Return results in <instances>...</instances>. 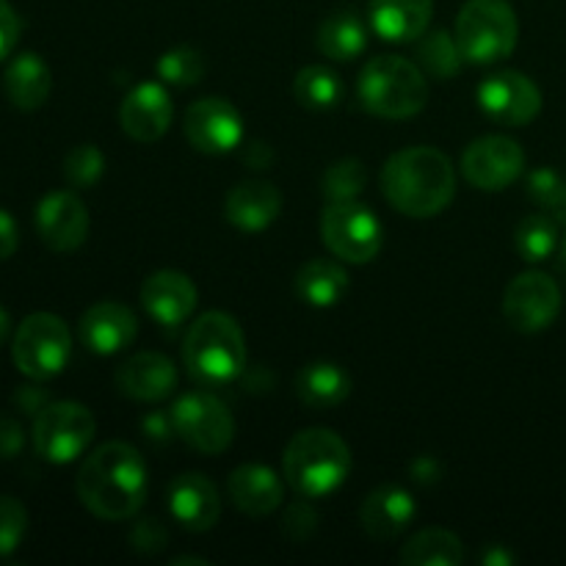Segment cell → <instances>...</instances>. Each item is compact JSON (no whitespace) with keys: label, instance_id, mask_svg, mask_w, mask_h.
Returning a JSON list of instances; mask_svg holds the SVG:
<instances>
[{"label":"cell","instance_id":"obj_1","mask_svg":"<svg viewBox=\"0 0 566 566\" xmlns=\"http://www.w3.org/2000/svg\"><path fill=\"white\" fill-rule=\"evenodd\" d=\"M147 462L130 442H105L86 457L75 479L77 497L99 520H130L147 501Z\"/></svg>","mask_w":566,"mask_h":566},{"label":"cell","instance_id":"obj_2","mask_svg":"<svg viewBox=\"0 0 566 566\" xmlns=\"http://www.w3.org/2000/svg\"><path fill=\"white\" fill-rule=\"evenodd\" d=\"M381 191L398 213L431 219L457 197V169L434 147H407L381 169Z\"/></svg>","mask_w":566,"mask_h":566},{"label":"cell","instance_id":"obj_3","mask_svg":"<svg viewBox=\"0 0 566 566\" xmlns=\"http://www.w3.org/2000/svg\"><path fill=\"white\" fill-rule=\"evenodd\" d=\"M282 473L298 497L332 495L352 473V451L332 429H302L282 453Z\"/></svg>","mask_w":566,"mask_h":566},{"label":"cell","instance_id":"obj_4","mask_svg":"<svg viewBox=\"0 0 566 566\" xmlns=\"http://www.w3.org/2000/svg\"><path fill=\"white\" fill-rule=\"evenodd\" d=\"M182 363L205 387L232 385L247 368V337L232 315L202 313L182 340Z\"/></svg>","mask_w":566,"mask_h":566},{"label":"cell","instance_id":"obj_5","mask_svg":"<svg viewBox=\"0 0 566 566\" xmlns=\"http://www.w3.org/2000/svg\"><path fill=\"white\" fill-rule=\"evenodd\" d=\"M357 97L368 114L409 119L429 103V83L423 70L403 55H376L359 72Z\"/></svg>","mask_w":566,"mask_h":566},{"label":"cell","instance_id":"obj_6","mask_svg":"<svg viewBox=\"0 0 566 566\" xmlns=\"http://www.w3.org/2000/svg\"><path fill=\"white\" fill-rule=\"evenodd\" d=\"M470 64H497L517 48L520 22L509 0H468L453 28Z\"/></svg>","mask_w":566,"mask_h":566},{"label":"cell","instance_id":"obj_7","mask_svg":"<svg viewBox=\"0 0 566 566\" xmlns=\"http://www.w3.org/2000/svg\"><path fill=\"white\" fill-rule=\"evenodd\" d=\"M72 354L70 326L53 313H33L17 326L11 340V357L22 376L31 381H48L66 368Z\"/></svg>","mask_w":566,"mask_h":566},{"label":"cell","instance_id":"obj_8","mask_svg":"<svg viewBox=\"0 0 566 566\" xmlns=\"http://www.w3.org/2000/svg\"><path fill=\"white\" fill-rule=\"evenodd\" d=\"M94 415L77 401H50L33 418V448L50 464H70L94 440Z\"/></svg>","mask_w":566,"mask_h":566},{"label":"cell","instance_id":"obj_9","mask_svg":"<svg viewBox=\"0 0 566 566\" xmlns=\"http://www.w3.org/2000/svg\"><path fill=\"white\" fill-rule=\"evenodd\" d=\"M175 420V431L186 446L205 457L224 453L235 437V418L221 398L208 390L182 392L169 409Z\"/></svg>","mask_w":566,"mask_h":566},{"label":"cell","instance_id":"obj_10","mask_svg":"<svg viewBox=\"0 0 566 566\" xmlns=\"http://www.w3.org/2000/svg\"><path fill=\"white\" fill-rule=\"evenodd\" d=\"M321 238L335 258L363 265L379 254L381 224L365 205L329 202L321 216Z\"/></svg>","mask_w":566,"mask_h":566},{"label":"cell","instance_id":"obj_11","mask_svg":"<svg viewBox=\"0 0 566 566\" xmlns=\"http://www.w3.org/2000/svg\"><path fill=\"white\" fill-rule=\"evenodd\" d=\"M562 313V291L542 271H525L509 282L503 293V315L517 332L534 335L547 329Z\"/></svg>","mask_w":566,"mask_h":566},{"label":"cell","instance_id":"obj_12","mask_svg":"<svg viewBox=\"0 0 566 566\" xmlns=\"http://www.w3.org/2000/svg\"><path fill=\"white\" fill-rule=\"evenodd\" d=\"M479 108L497 125L523 127L539 116L542 92L523 72L503 70L479 86Z\"/></svg>","mask_w":566,"mask_h":566},{"label":"cell","instance_id":"obj_13","mask_svg":"<svg viewBox=\"0 0 566 566\" xmlns=\"http://www.w3.org/2000/svg\"><path fill=\"white\" fill-rule=\"evenodd\" d=\"M525 171V153L509 136H481L464 149L462 175L479 191H503Z\"/></svg>","mask_w":566,"mask_h":566},{"label":"cell","instance_id":"obj_14","mask_svg":"<svg viewBox=\"0 0 566 566\" xmlns=\"http://www.w3.org/2000/svg\"><path fill=\"white\" fill-rule=\"evenodd\" d=\"M182 130L199 153L224 155L243 142V116L230 99L202 97L186 111Z\"/></svg>","mask_w":566,"mask_h":566},{"label":"cell","instance_id":"obj_15","mask_svg":"<svg viewBox=\"0 0 566 566\" xmlns=\"http://www.w3.org/2000/svg\"><path fill=\"white\" fill-rule=\"evenodd\" d=\"M36 232L53 252H75L88 238V210L75 191H50L36 205Z\"/></svg>","mask_w":566,"mask_h":566},{"label":"cell","instance_id":"obj_16","mask_svg":"<svg viewBox=\"0 0 566 566\" xmlns=\"http://www.w3.org/2000/svg\"><path fill=\"white\" fill-rule=\"evenodd\" d=\"M171 116H175V105L164 83L158 81H144L133 86L119 111L122 130L138 144H153L164 138Z\"/></svg>","mask_w":566,"mask_h":566},{"label":"cell","instance_id":"obj_17","mask_svg":"<svg viewBox=\"0 0 566 566\" xmlns=\"http://www.w3.org/2000/svg\"><path fill=\"white\" fill-rule=\"evenodd\" d=\"M197 285L182 271H155L142 285V307L147 310L149 318H155L166 329H177L180 324H186L197 310Z\"/></svg>","mask_w":566,"mask_h":566},{"label":"cell","instance_id":"obj_18","mask_svg":"<svg viewBox=\"0 0 566 566\" xmlns=\"http://www.w3.org/2000/svg\"><path fill=\"white\" fill-rule=\"evenodd\" d=\"M77 335H81L83 346L88 352L99 354V357H111L119 354L136 340L138 321L130 307L119 302H97L81 315L77 324Z\"/></svg>","mask_w":566,"mask_h":566},{"label":"cell","instance_id":"obj_19","mask_svg":"<svg viewBox=\"0 0 566 566\" xmlns=\"http://www.w3.org/2000/svg\"><path fill=\"white\" fill-rule=\"evenodd\" d=\"M177 368L166 354L138 352L116 370V390L133 401L153 403L164 401L175 392Z\"/></svg>","mask_w":566,"mask_h":566},{"label":"cell","instance_id":"obj_20","mask_svg":"<svg viewBox=\"0 0 566 566\" xmlns=\"http://www.w3.org/2000/svg\"><path fill=\"white\" fill-rule=\"evenodd\" d=\"M169 512L191 534H205L221 517L219 490L202 473H182L169 484Z\"/></svg>","mask_w":566,"mask_h":566},{"label":"cell","instance_id":"obj_21","mask_svg":"<svg viewBox=\"0 0 566 566\" xmlns=\"http://www.w3.org/2000/svg\"><path fill=\"white\" fill-rule=\"evenodd\" d=\"M415 514H418V503H415V495L407 486L381 484L363 501L359 523H363L365 534L387 542L401 536L412 525Z\"/></svg>","mask_w":566,"mask_h":566},{"label":"cell","instance_id":"obj_22","mask_svg":"<svg viewBox=\"0 0 566 566\" xmlns=\"http://www.w3.org/2000/svg\"><path fill=\"white\" fill-rule=\"evenodd\" d=\"M224 213L235 230L263 232L280 219L282 193L269 180H243L224 199Z\"/></svg>","mask_w":566,"mask_h":566},{"label":"cell","instance_id":"obj_23","mask_svg":"<svg viewBox=\"0 0 566 566\" xmlns=\"http://www.w3.org/2000/svg\"><path fill=\"white\" fill-rule=\"evenodd\" d=\"M434 0H370V25L385 42H418L429 31Z\"/></svg>","mask_w":566,"mask_h":566},{"label":"cell","instance_id":"obj_24","mask_svg":"<svg viewBox=\"0 0 566 566\" xmlns=\"http://www.w3.org/2000/svg\"><path fill=\"white\" fill-rule=\"evenodd\" d=\"M230 501L249 517H269L282 506V481L265 464H241L227 481Z\"/></svg>","mask_w":566,"mask_h":566},{"label":"cell","instance_id":"obj_25","mask_svg":"<svg viewBox=\"0 0 566 566\" xmlns=\"http://www.w3.org/2000/svg\"><path fill=\"white\" fill-rule=\"evenodd\" d=\"M3 88L14 108L36 111L48 103L53 92V75L39 53H20L6 66Z\"/></svg>","mask_w":566,"mask_h":566},{"label":"cell","instance_id":"obj_26","mask_svg":"<svg viewBox=\"0 0 566 566\" xmlns=\"http://www.w3.org/2000/svg\"><path fill=\"white\" fill-rule=\"evenodd\" d=\"M296 396L310 409H332L352 396V379L335 363H313L298 370Z\"/></svg>","mask_w":566,"mask_h":566},{"label":"cell","instance_id":"obj_27","mask_svg":"<svg viewBox=\"0 0 566 566\" xmlns=\"http://www.w3.org/2000/svg\"><path fill=\"white\" fill-rule=\"evenodd\" d=\"M296 293L310 307H335L348 293V274L335 260H310L296 274Z\"/></svg>","mask_w":566,"mask_h":566},{"label":"cell","instance_id":"obj_28","mask_svg":"<svg viewBox=\"0 0 566 566\" xmlns=\"http://www.w3.org/2000/svg\"><path fill=\"white\" fill-rule=\"evenodd\" d=\"M398 562L403 566H459L464 562V547L453 531L423 528L401 547Z\"/></svg>","mask_w":566,"mask_h":566},{"label":"cell","instance_id":"obj_29","mask_svg":"<svg viewBox=\"0 0 566 566\" xmlns=\"http://www.w3.org/2000/svg\"><path fill=\"white\" fill-rule=\"evenodd\" d=\"M368 44V31L357 11H335L318 28V50L332 61H352Z\"/></svg>","mask_w":566,"mask_h":566},{"label":"cell","instance_id":"obj_30","mask_svg":"<svg viewBox=\"0 0 566 566\" xmlns=\"http://www.w3.org/2000/svg\"><path fill=\"white\" fill-rule=\"evenodd\" d=\"M293 97L313 111H329L343 99V81L335 70L324 64H310L298 70L293 81Z\"/></svg>","mask_w":566,"mask_h":566},{"label":"cell","instance_id":"obj_31","mask_svg":"<svg viewBox=\"0 0 566 566\" xmlns=\"http://www.w3.org/2000/svg\"><path fill=\"white\" fill-rule=\"evenodd\" d=\"M462 59L464 55L453 33L431 31L418 39V61L431 77H440V81L453 77L462 66Z\"/></svg>","mask_w":566,"mask_h":566},{"label":"cell","instance_id":"obj_32","mask_svg":"<svg viewBox=\"0 0 566 566\" xmlns=\"http://www.w3.org/2000/svg\"><path fill=\"white\" fill-rule=\"evenodd\" d=\"M514 243H517V252L523 254V260L542 263V260H547L558 249L556 221L542 213L528 216V219L520 221L517 232H514Z\"/></svg>","mask_w":566,"mask_h":566},{"label":"cell","instance_id":"obj_33","mask_svg":"<svg viewBox=\"0 0 566 566\" xmlns=\"http://www.w3.org/2000/svg\"><path fill=\"white\" fill-rule=\"evenodd\" d=\"M365 182H368V171H365L363 160L343 158L324 171L321 191L329 202H348V199H357L363 193Z\"/></svg>","mask_w":566,"mask_h":566},{"label":"cell","instance_id":"obj_34","mask_svg":"<svg viewBox=\"0 0 566 566\" xmlns=\"http://www.w3.org/2000/svg\"><path fill=\"white\" fill-rule=\"evenodd\" d=\"M202 75H205L202 53L193 48H186V44L166 50V53L158 59V77L164 83H169V86H180V88L193 86V83L202 81Z\"/></svg>","mask_w":566,"mask_h":566},{"label":"cell","instance_id":"obj_35","mask_svg":"<svg viewBox=\"0 0 566 566\" xmlns=\"http://www.w3.org/2000/svg\"><path fill=\"white\" fill-rule=\"evenodd\" d=\"M105 155L94 144H77L64 158V177L72 188H92L103 177Z\"/></svg>","mask_w":566,"mask_h":566},{"label":"cell","instance_id":"obj_36","mask_svg":"<svg viewBox=\"0 0 566 566\" xmlns=\"http://www.w3.org/2000/svg\"><path fill=\"white\" fill-rule=\"evenodd\" d=\"M28 534V512L17 497L0 495V556H11Z\"/></svg>","mask_w":566,"mask_h":566},{"label":"cell","instance_id":"obj_37","mask_svg":"<svg viewBox=\"0 0 566 566\" xmlns=\"http://www.w3.org/2000/svg\"><path fill=\"white\" fill-rule=\"evenodd\" d=\"M318 531V512L310 503V497L293 501L285 506V517H282V534L291 542H307Z\"/></svg>","mask_w":566,"mask_h":566},{"label":"cell","instance_id":"obj_38","mask_svg":"<svg viewBox=\"0 0 566 566\" xmlns=\"http://www.w3.org/2000/svg\"><path fill=\"white\" fill-rule=\"evenodd\" d=\"M564 182L566 177L558 175L553 166H539V169H534L528 175V197L534 199L539 208L556 210L558 199H562L564 193Z\"/></svg>","mask_w":566,"mask_h":566},{"label":"cell","instance_id":"obj_39","mask_svg":"<svg viewBox=\"0 0 566 566\" xmlns=\"http://www.w3.org/2000/svg\"><path fill=\"white\" fill-rule=\"evenodd\" d=\"M130 547L142 556H153V553H160L169 542V534H166L164 523L160 520H138L130 528V536H127Z\"/></svg>","mask_w":566,"mask_h":566},{"label":"cell","instance_id":"obj_40","mask_svg":"<svg viewBox=\"0 0 566 566\" xmlns=\"http://www.w3.org/2000/svg\"><path fill=\"white\" fill-rule=\"evenodd\" d=\"M25 446V431L11 415L0 412V459H14Z\"/></svg>","mask_w":566,"mask_h":566},{"label":"cell","instance_id":"obj_41","mask_svg":"<svg viewBox=\"0 0 566 566\" xmlns=\"http://www.w3.org/2000/svg\"><path fill=\"white\" fill-rule=\"evenodd\" d=\"M20 28V17H17L14 6H11L9 0H0V61L17 48Z\"/></svg>","mask_w":566,"mask_h":566},{"label":"cell","instance_id":"obj_42","mask_svg":"<svg viewBox=\"0 0 566 566\" xmlns=\"http://www.w3.org/2000/svg\"><path fill=\"white\" fill-rule=\"evenodd\" d=\"M142 431L149 442H158V446H164L177 434L171 412H147L142 418Z\"/></svg>","mask_w":566,"mask_h":566},{"label":"cell","instance_id":"obj_43","mask_svg":"<svg viewBox=\"0 0 566 566\" xmlns=\"http://www.w3.org/2000/svg\"><path fill=\"white\" fill-rule=\"evenodd\" d=\"M14 403H17V409H20V412L33 415V418H36V415L42 412L44 407H48L50 398H48V392L42 390V387L25 385V387H17Z\"/></svg>","mask_w":566,"mask_h":566},{"label":"cell","instance_id":"obj_44","mask_svg":"<svg viewBox=\"0 0 566 566\" xmlns=\"http://www.w3.org/2000/svg\"><path fill=\"white\" fill-rule=\"evenodd\" d=\"M20 243V232H17V221L0 208V260H9L17 252Z\"/></svg>","mask_w":566,"mask_h":566},{"label":"cell","instance_id":"obj_45","mask_svg":"<svg viewBox=\"0 0 566 566\" xmlns=\"http://www.w3.org/2000/svg\"><path fill=\"white\" fill-rule=\"evenodd\" d=\"M243 164H247L249 169H254V171L269 169V166L274 164V153H271L269 144L254 142V144H249L247 149H243Z\"/></svg>","mask_w":566,"mask_h":566},{"label":"cell","instance_id":"obj_46","mask_svg":"<svg viewBox=\"0 0 566 566\" xmlns=\"http://www.w3.org/2000/svg\"><path fill=\"white\" fill-rule=\"evenodd\" d=\"M412 473L418 475V479L423 481V484H431V481H434V479H440V464H437L434 459L423 457V459H418V462L412 464Z\"/></svg>","mask_w":566,"mask_h":566},{"label":"cell","instance_id":"obj_47","mask_svg":"<svg viewBox=\"0 0 566 566\" xmlns=\"http://www.w3.org/2000/svg\"><path fill=\"white\" fill-rule=\"evenodd\" d=\"M481 564H486V566H509V564H514V556L506 551V547L492 545L490 551L481 553Z\"/></svg>","mask_w":566,"mask_h":566},{"label":"cell","instance_id":"obj_48","mask_svg":"<svg viewBox=\"0 0 566 566\" xmlns=\"http://www.w3.org/2000/svg\"><path fill=\"white\" fill-rule=\"evenodd\" d=\"M9 332H11V318L3 307H0V346L9 340Z\"/></svg>","mask_w":566,"mask_h":566},{"label":"cell","instance_id":"obj_49","mask_svg":"<svg viewBox=\"0 0 566 566\" xmlns=\"http://www.w3.org/2000/svg\"><path fill=\"white\" fill-rule=\"evenodd\" d=\"M553 213H556L558 221H564V224H566V182H564L562 199H558V205H556V210H553Z\"/></svg>","mask_w":566,"mask_h":566},{"label":"cell","instance_id":"obj_50","mask_svg":"<svg viewBox=\"0 0 566 566\" xmlns=\"http://www.w3.org/2000/svg\"><path fill=\"white\" fill-rule=\"evenodd\" d=\"M180 564H208V558H193V556L171 558V566H180Z\"/></svg>","mask_w":566,"mask_h":566},{"label":"cell","instance_id":"obj_51","mask_svg":"<svg viewBox=\"0 0 566 566\" xmlns=\"http://www.w3.org/2000/svg\"><path fill=\"white\" fill-rule=\"evenodd\" d=\"M562 265L566 269V235H564V241H562Z\"/></svg>","mask_w":566,"mask_h":566}]
</instances>
